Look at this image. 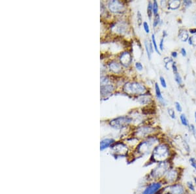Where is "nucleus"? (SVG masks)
<instances>
[{"instance_id":"obj_4","label":"nucleus","mask_w":196,"mask_h":194,"mask_svg":"<svg viewBox=\"0 0 196 194\" xmlns=\"http://www.w3.org/2000/svg\"><path fill=\"white\" fill-rule=\"evenodd\" d=\"M183 172L184 169L181 167L173 165L168 170L162 181L165 184L166 186L180 182L182 175H183Z\"/></svg>"},{"instance_id":"obj_7","label":"nucleus","mask_w":196,"mask_h":194,"mask_svg":"<svg viewBox=\"0 0 196 194\" xmlns=\"http://www.w3.org/2000/svg\"><path fill=\"white\" fill-rule=\"evenodd\" d=\"M163 190L169 194H186L188 193L185 184L179 182L175 184L166 185Z\"/></svg>"},{"instance_id":"obj_33","label":"nucleus","mask_w":196,"mask_h":194,"mask_svg":"<svg viewBox=\"0 0 196 194\" xmlns=\"http://www.w3.org/2000/svg\"><path fill=\"white\" fill-rule=\"evenodd\" d=\"M137 24L139 26H141V24L143 23V20H142V16H141V14L140 11L137 12Z\"/></svg>"},{"instance_id":"obj_3","label":"nucleus","mask_w":196,"mask_h":194,"mask_svg":"<svg viewBox=\"0 0 196 194\" xmlns=\"http://www.w3.org/2000/svg\"><path fill=\"white\" fill-rule=\"evenodd\" d=\"M173 165H174V164L172 161H163L155 164V166L150 170L147 175L148 182L162 180L168 170Z\"/></svg>"},{"instance_id":"obj_15","label":"nucleus","mask_w":196,"mask_h":194,"mask_svg":"<svg viewBox=\"0 0 196 194\" xmlns=\"http://www.w3.org/2000/svg\"><path fill=\"white\" fill-rule=\"evenodd\" d=\"M144 46H145V49L146 51H147V56L148 58V59L150 60L152 58V54L153 52V45L152 43H150L147 41V40L144 41Z\"/></svg>"},{"instance_id":"obj_47","label":"nucleus","mask_w":196,"mask_h":194,"mask_svg":"<svg viewBox=\"0 0 196 194\" xmlns=\"http://www.w3.org/2000/svg\"><path fill=\"white\" fill-rule=\"evenodd\" d=\"M195 157H196V155H195Z\"/></svg>"},{"instance_id":"obj_43","label":"nucleus","mask_w":196,"mask_h":194,"mask_svg":"<svg viewBox=\"0 0 196 194\" xmlns=\"http://www.w3.org/2000/svg\"><path fill=\"white\" fill-rule=\"evenodd\" d=\"M190 32L191 34H196V29H193V30H190Z\"/></svg>"},{"instance_id":"obj_17","label":"nucleus","mask_w":196,"mask_h":194,"mask_svg":"<svg viewBox=\"0 0 196 194\" xmlns=\"http://www.w3.org/2000/svg\"><path fill=\"white\" fill-rule=\"evenodd\" d=\"M185 186L188 192L195 193L196 186L192 180H188V181H186L185 183Z\"/></svg>"},{"instance_id":"obj_32","label":"nucleus","mask_w":196,"mask_h":194,"mask_svg":"<svg viewBox=\"0 0 196 194\" xmlns=\"http://www.w3.org/2000/svg\"><path fill=\"white\" fill-rule=\"evenodd\" d=\"M167 112L169 114V116L171 118L173 119H175L176 118V116H175V112L174 110L172 109H168Z\"/></svg>"},{"instance_id":"obj_37","label":"nucleus","mask_w":196,"mask_h":194,"mask_svg":"<svg viewBox=\"0 0 196 194\" xmlns=\"http://www.w3.org/2000/svg\"><path fill=\"white\" fill-rule=\"evenodd\" d=\"M175 108L178 112H182V108L179 102H175Z\"/></svg>"},{"instance_id":"obj_22","label":"nucleus","mask_w":196,"mask_h":194,"mask_svg":"<svg viewBox=\"0 0 196 194\" xmlns=\"http://www.w3.org/2000/svg\"><path fill=\"white\" fill-rule=\"evenodd\" d=\"M180 122L182 124V125L185 126V127H188L189 125H190L189 122L184 114H182L180 116Z\"/></svg>"},{"instance_id":"obj_24","label":"nucleus","mask_w":196,"mask_h":194,"mask_svg":"<svg viewBox=\"0 0 196 194\" xmlns=\"http://www.w3.org/2000/svg\"><path fill=\"white\" fill-rule=\"evenodd\" d=\"M152 14H153L152 3V2H149L148 4V6H147V15H148V16L150 20L151 19Z\"/></svg>"},{"instance_id":"obj_10","label":"nucleus","mask_w":196,"mask_h":194,"mask_svg":"<svg viewBox=\"0 0 196 194\" xmlns=\"http://www.w3.org/2000/svg\"><path fill=\"white\" fill-rule=\"evenodd\" d=\"M108 7L109 10L115 13H122L124 11V5L119 1H111L109 2Z\"/></svg>"},{"instance_id":"obj_8","label":"nucleus","mask_w":196,"mask_h":194,"mask_svg":"<svg viewBox=\"0 0 196 194\" xmlns=\"http://www.w3.org/2000/svg\"><path fill=\"white\" fill-rule=\"evenodd\" d=\"M132 122V118L128 116H120L110 121V125L115 129H122L128 126Z\"/></svg>"},{"instance_id":"obj_27","label":"nucleus","mask_w":196,"mask_h":194,"mask_svg":"<svg viewBox=\"0 0 196 194\" xmlns=\"http://www.w3.org/2000/svg\"><path fill=\"white\" fill-rule=\"evenodd\" d=\"M152 8H153V14L155 16L157 15L158 12V4L156 1H154L152 3Z\"/></svg>"},{"instance_id":"obj_16","label":"nucleus","mask_w":196,"mask_h":194,"mask_svg":"<svg viewBox=\"0 0 196 194\" xmlns=\"http://www.w3.org/2000/svg\"><path fill=\"white\" fill-rule=\"evenodd\" d=\"M114 143H115V140H113L112 139H104L101 142V144H100V146H101V149L103 150L105 148L110 146Z\"/></svg>"},{"instance_id":"obj_1","label":"nucleus","mask_w":196,"mask_h":194,"mask_svg":"<svg viewBox=\"0 0 196 194\" xmlns=\"http://www.w3.org/2000/svg\"><path fill=\"white\" fill-rule=\"evenodd\" d=\"M175 156L176 152L169 144L160 141L152 150L150 155L148 163L156 164L163 161H173Z\"/></svg>"},{"instance_id":"obj_6","label":"nucleus","mask_w":196,"mask_h":194,"mask_svg":"<svg viewBox=\"0 0 196 194\" xmlns=\"http://www.w3.org/2000/svg\"><path fill=\"white\" fill-rule=\"evenodd\" d=\"M124 91L129 94L143 95L146 92V88L144 85L137 82L127 83L124 85Z\"/></svg>"},{"instance_id":"obj_25","label":"nucleus","mask_w":196,"mask_h":194,"mask_svg":"<svg viewBox=\"0 0 196 194\" xmlns=\"http://www.w3.org/2000/svg\"><path fill=\"white\" fill-rule=\"evenodd\" d=\"M152 45H153V47L154 48V50L156 51V52L159 54V55H161V53L159 52V49L158 48V45H157V43H156V38H155V35L154 34H152Z\"/></svg>"},{"instance_id":"obj_28","label":"nucleus","mask_w":196,"mask_h":194,"mask_svg":"<svg viewBox=\"0 0 196 194\" xmlns=\"http://www.w3.org/2000/svg\"><path fill=\"white\" fill-rule=\"evenodd\" d=\"M188 44L190 45H194L196 46V34L193 35L192 37H190L188 39Z\"/></svg>"},{"instance_id":"obj_41","label":"nucleus","mask_w":196,"mask_h":194,"mask_svg":"<svg viewBox=\"0 0 196 194\" xmlns=\"http://www.w3.org/2000/svg\"><path fill=\"white\" fill-rule=\"evenodd\" d=\"M172 57L173 58H176L177 57V52H172Z\"/></svg>"},{"instance_id":"obj_20","label":"nucleus","mask_w":196,"mask_h":194,"mask_svg":"<svg viewBox=\"0 0 196 194\" xmlns=\"http://www.w3.org/2000/svg\"><path fill=\"white\" fill-rule=\"evenodd\" d=\"M150 98L148 96H145L144 94L141 95L138 98V101L141 104H147L150 102Z\"/></svg>"},{"instance_id":"obj_14","label":"nucleus","mask_w":196,"mask_h":194,"mask_svg":"<svg viewBox=\"0 0 196 194\" xmlns=\"http://www.w3.org/2000/svg\"><path fill=\"white\" fill-rule=\"evenodd\" d=\"M114 90L112 85L110 84H103L101 86V93L102 96H107L111 93Z\"/></svg>"},{"instance_id":"obj_30","label":"nucleus","mask_w":196,"mask_h":194,"mask_svg":"<svg viewBox=\"0 0 196 194\" xmlns=\"http://www.w3.org/2000/svg\"><path fill=\"white\" fill-rule=\"evenodd\" d=\"M159 21H160V17H159V15H157L155 16V18L154 19V22H153L154 28H156V27L158 25Z\"/></svg>"},{"instance_id":"obj_12","label":"nucleus","mask_w":196,"mask_h":194,"mask_svg":"<svg viewBox=\"0 0 196 194\" xmlns=\"http://www.w3.org/2000/svg\"><path fill=\"white\" fill-rule=\"evenodd\" d=\"M131 60H132V58H131V55L127 52H123L120 56V61L121 64L126 67L128 66L130 64Z\"/></svg>"},{"instance_id":"obj_29","label":"nucleus","mask_w":196,"mask_h":194,"mask_svg":"<svg viewBox=\"0 0 196 194\" xmlns=\"http://www.w3.org/2000/svg\"><path fill=\"white\" fill-rule=\"evenodd\" d=\"M188 129L190 133L194 135V137H196V128L193 124H190L188 126Z\"/></svg>"},{"instance_id":"obj_46","label":"nucleus","mask_w":196,"mask_h":194,"mask_svg":"<svg viewBox=\"0 0 196 194\" xmlns=\"http://www.w3.org/2000/svg\"><path fill=\"white\" fill-rule=\"evenodd\" d=\"M186 194H196V192L195 193H191V192H188Z\"/></svg>"},{"instance_id":"obj_9","label":"nucleus","mask_w":196,"mask_h":194,"mask_svg":"<svg viewBox=\"0 0 196 194\" xmlns=\"http://www.w3.org/2000/svg\"><path fill=\"white\" fill-rule=\"evenodd\" d=\"M156 132V129L151 126H141L135 132V136L139 139H146L152 135H154Z\"/></svg>"},{"instance_id":"obj_42","label":"nucleus","mask_w":196,"mask_h":194,"mask_svg":"<svg viewBox=\"0 0 196 194\" xmlns=\"http://www.w3.org/2000/svg\"><path fill=\"white\" fill-rule=\"evenodd\" d=\"M192 181L194 182V184L195 185V186H196V176H194L193 178H192Z\"/></svg>"},{"instance_id":"obj_26","label":"nucleus","mask_w":196,"mask_h":194,"mask_svg":"<svg viewBox=\"0 0 196 194\" xmlns=\"http://www.w3.org/2000/svg\"><path fill=\"white\" fill-rule=\"evenodd\" d=\"M174 75H175V79L176 83L179 85H181L182 84V80L180 74L179 73V72H176V73H174Z\"/></svg>"},{"instance_id":"obj_2","label":"nucleus","mask_w":196,"mask_h":194,"mask_svg":"<svg viewBox=\"0 0 196 194\" xmlns=\"http://www.w3.org/2000/svg\"><path fill=\"white\" fill-rule=\"evenodd\" d=\"M161 140L155 135L143 139L137 146L135 154L137 157L150 155L155 146Z\"/></svg>"},{"instance_id":"obj_11","label":"nucleus","mask_w":196,"mask_h":194,"mask_svg":"<svg viewBox=\"0 0 196 194\" xmlns=\"http://www.w3.org/2000/svg\"><path fill=\"white\" fill-rule=\"evenodd\" d=\"M113 150H115L116 154L124 156L127 152V147L124 144L120 143L116 144L115 146H113Z\"/></svg>"},{"instance_id":"obj_23","label":"nucleus","mask_w":196,"mask_h":194,"mask_svg":"<svg viewBox=\"0 0 196 194\" xmlns=\"http://www.w3.org/2000/svg\"><path fill=\"white\" fill-rule=\"evenodd\" d=\"M189 164L190 165L191 168L193 170L196 172V157H190L188 159Z\"/></svg>"},{"instance_id":"obj_45","label":"nucleus","mask_w":196,"mask_h":194,"mask_svg":"<svg viewBox=\"0 0 196 194\" xmlns=\"http://www.w3.org/2000/svg\"><path fill=\"white\" fill-rule=\"evenodd\" d=\"M194 118H195V122H196V112H195V114H194Z\"/></svg>"},{"instance_id":"obj_21","label":"nucleus","mask_w":196,"mask_h":194,"mask_svg":"<svg viewBox=\"0 0 196 194\" xmlns=\"http://www.w3.org/2000/svg\"><path fill=\"white\" fill-rule=\"evenodd\" d=\"M169 7L171 9H176L177 8H179L180 5V1H171L169 2Z\"/></svg>"},{"instance_id":"obj_39","label":"nucleus","mask_w":196,"mask_h":194,"mask_svg":"<svg viewBox=\"0 0 196 194\" xmlns=\"http://www.w3.org/2000/svg\"><path fill=\"white\" fill-rule=\"evenodd\" d=\"M191 3H192V2H191V1H184V5L186 7H190L191 5Z\"/></svg>"},{"instance_id":"obj_13","label":"nucleus","mask_w":196,"mask_h":194,"mask_svg":"<svg viewBox=\"0 0 196 194\" xmlns=\"http://www.w3.org/2000/svg\"><path fill=\"white\" fill-rule=\"evenodd\" d=\"M155 92H156V97L158 100V101L160 102L162 105H165L166 104V101L164 100V99L162 96L160 88H159V86L158 83L155 84Z\"/></svg>"},{"instance_id":"obj_36","label":"nucleus","mask_w":196,"mask_h":194,"mask_svg":"<svg viewBox=\"0 0 196 194\" xmlns=\"http://www.w3.org/2000/svg\"><path fill=\"white\" fill-rule=\"evenodd\" d=\"M135 65L136 69H137L138 71H142L143 69V66L142 64H141L140 62H136Z\"/></svg>"},{"instance_id":"obj_18","label":"nucleus","mask_w":196,"mask_h":194,"mask_svg":"<svg viewBox=\"0 0 196 194\" xmlns=\"http://www.w3.org/2000/svg\"><path fill=\"white\" fill-rule=\"evenodd\" d=\"M109 68H110L111 71H112L114 73H118L122 71V68L120 67V65L118 64L116 62H112L109 64Z\"/></svg>"},{"instance_id":"obj_40","label":"nucleus","mask_w":196,"mask_h":194,"mask_svg":"<svg viewBox=\"0 0 196 194\" xmlns=\"http://www.w3.org/2000/svg\"><path fill=\"white\" fill-rule=\"evenodd\" d=\"M180 52H181V55H182V56H186V55H187V54H186V49H185V48H182L181 49Z\"/></svg>"},{"instance_id":"obj_19","label":"nucleus","mask_w":196,"mask_h":194,"mask_svg":"<svg viewBox=\"0 0 196 194\" xmlns=\"http://www.w3.org/2000/svg\"><path fill=\"white\" fill-rule=\"evenodd\" d=\"M179 37L182 41L185 42L189 39L188 33L187 32V31L185 30H180V32L179 34Z\"/></svg>"},{"instance_id":"obj_35","label":"nucleus","mask_w":196,"mask_h":194,"mask_svg":"<svg viewBox=\"0 0 196 194\" xmlns=\"http://www.w3.org/2000/svg\"><path fill=\"white\" fill-rule=\"evenodd\" d=\"M159 80H160V83L162 86V87L164 88H167V83L164 77H163V76H160V77H159Z\"/></svg>"},{"instance_id":"obj_31","label":"nucleus","mask_w":196,"mask_h":194,"mask_svg":"<svg viewBox=\"0 0 196 194\" xmlns=\"http://www.w3.org/2000/svg\"><path fill=\"white\" fill-rule=\"evenodd\" d=\"M126 28V26L124 25V24H119L117 26V30L119 33H122L123 31H124Z\"/></svg>"},{"instance_id":"obj_44","label":"nucleus","mask_w":196,"mask_h":194,"mask_svg":"<svg viewBox=\"0 0 196 194\" xmlns=\"http://www.w3.org/2000/svg\"><path fill=\"white\" fill-rule=\"evenodd\" d=\"M159 194H169V193H168L167 192H165V191H164V190H163H163H162V192H161L160 193H159Z\"/></svg>"},{"instance_id":"obj_34","label":"nucleus","mask_w":196,"mask_h":194,"mask_svg":"<svg viewBox=\"0 0 196 194\" xmlns=\"http://www.w3.org/2000/svg\"><path fill=\"white\" fill-rule=\"evenodd\" d=\"M143 28H144V30L146 33H147V34L150 33V27H149V25H148V24L147 23V22H144Z\"/></svg>"},{"instance_id":"obj_5","label":"nucleus","mask_w":196,"mask_h":194,"mask_svg":"<svg viewBox=\"0 0 196 194\" xmlns=\"http://www.w3.org/2000/svg\"><path fill=\"white\" fill-rule=\"evenodd\" d=\"M166 186L162 180L149 181L141 194H159Z\"/></svg>"},{"instance_id":"obj_38","label":"nucleus","mask_w":196,"mask_h":194,"mask_svg":"<svg viewBox=\"0 0 196 194\" xmlns=\"http://www.w3.org/2000/svg\"><path fill=\"white\" fill-rule=\"evenodd\" d=\"M163 42H164V37L161 39L160 43H159V49H160L161 51L163 50Z\"/></svg>"}]
</instances>
